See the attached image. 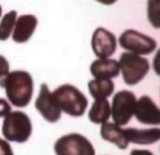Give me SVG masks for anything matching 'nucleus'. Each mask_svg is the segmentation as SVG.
Wrapping results in <instances>:
<instances>
[{
	"label": "nucleus",
	"mask_w": 160,
	"mask_h": 155,
	"mask_svg": "<svg viewBox=\"0 0 160 155\" xmlns=\"http://www.w3.org/2000/svg\"><path fill=\"white\" fill-rule=\"evenodd\" d=\"M146 15L150 25L155 29H160V0H148Z\"/></svg>",
	"instance_id": "a211bd4d"
},
{
	"label": "nucleus",
	"mask_w": 160,
	"mask_h": 155,
	"mask_svg": "<svg viewBox=\"0 0 160 155\" xmlns=\"http://www.w3.org/2000/svg\"><path fill=\"white\" fill-rule=\"evenodd\" d=\"M1 15H2V9H1V5H0V19H1Z\"/></svg>",
	"instance_id": "393cba45"
},
{
	"label": "nucleus",
	"mask_w": 160,
	"mask_h": 155,
	"mask_svg": "<svg viewBox=\"0 0 160 155\" xmlns=\"http://www.w3.org/2000/svg\"><path fill=\"white\" fill-rule=\"evenodd\" d=\"M130 155H154V154L146 149H134V150H131Z\"/></svg>",
	"instance_id": "5701e85b"
},
{
	"label": "nucleus",
	"mask_w": 160,
	"mask_h": 155,
	"mask_svg": "<svg viewBox=\"0 0 160 155\" xmlns=\"http://www.w3.org/2000/svg\"><path fill=\"white\" fill-rule=\"evenodd\" d=\"M2 136L8 141L12 142H26L32 132V124L30 118L20 110L11 111L4 118L1 125Z\"/></svg>",
	"instance_id": "7ed1b4c3"
},
{
	"label": "nucleus",
	"mask_w": 160,
	"mask_h": 155,
	"mask_svg": "<svg viewBox=\"0 0 160 155\" xmlns=\"http://www.w3.org/2000/svg\"><path fill=\"white\" fill-rule=\"evenodd\" d=\"M118 41L115 35L105 28H96L91 36V49L96 58H111L116 51Z\"/></svg>",
	"instance_id": "1a4fd4ad"
},
{
	"label": "nucleus",
	"mask_w": 160,
	"mask_h": 155,
	"mask_svg": "<svg viewBox=\"0 0 160 155\" xmlns=\"http://www.w3.org/2000/svg\"><path fill=\"white\" fill-rule=\"evenodd\" d=\"M136 96L130 90L118 91L111 102V118L115 124L125 126L135 114L136 108Z\"/></svg>",
	"instance_id": "423d86ee"
},
{
	"label": "nucleus",
	"mask_w": 160,
	"mask_h": 155,
	"mask_svg": "<svg viewBox=\"0 0 160 155\" xmlns=\"http://www.w3.org/2000/svg\"><path fill=\"white\" fill-rule=\"evenodd\" d=\"M119 45L129 51L138 55H149L156 49V40L149 35H145L138 30L128 29L119 36Z\"/></svg>",
	"instance_id": "0eeeda50"
},
{
	"label": "nucleus",
	"mask_w": 160,
	"mask_h": 155,
	"mask_svg": "<svg viewBox=\"0 0 160 155\" xmlns=\"http://www.w3.org/2000/svg\"><path fill=\"white\" fill-rule=\"evenodd\" d=\"M136 120L145 125H160V108L148 95H142L136 101L135 114Z\"/></svg>",
	"instance_id": "9d476101"
},
{
	"label": "nucleus",
	"mask_w": 160,
	"mask_h": 155,
	"mask_svg": "<svg viewBox=\"0 0 160 155\" xmlns=\"http://www.w3.org/2000/svg\"><path fill=\"white\" fill-rule=\"evenodd\" d=\"M90 74L94 79H114L120 74L119 61L111 58L100 59L98 58L90 65Z\"/></svg>",
	"instance_id": "f8f14e48"
},
{
	"label": "nucleus",
	"mask_w": 160,
	"mask_h": 155,
	"mask_svg": "<svg viewBox=\"0 0 160 155\" xmlns=\"http://www.w3.org/2000/svg\"><path fill=\"white\" fill-rule=\"evenodd\" d=\"M35 109L48 122H56L61 118V109L59 108L52 91L46 84H41L39 95L35 100Z\"/></svg>",
	"instance_id": "6e6552de"
},
{
	"label": "nucleus",
	"mask_w": 160,
	"mask_h": 155,
	"mask_svg": "<svg viewBox=\"0 0 160 155\" xmlns=\"http://www.w3.org/2000/svg\"><path fill=\"white\" fill-rule=\"evenodd\" d=\"M10 74V65L5 56L0 55V79L8 76Z\"/></svg>",
	"instance_id": "6ab92c4d"
},
{
	"label": "nucleus",
	"mask_w": 160,
	"mask_h": 155,
	"mask_svg": "<svg viewBox=\"0 0 160 155\" xmlns=\"http://www.w3.org/2000/svg\"><path fill=\"white\" fill-rule=\"evenodd\" d=\"M125 134L130 142L138 145H150L160 140V128H150V129L126 128Z\"/></svg>",
	"instance_id": "4468645a"
},
{
	"label": "nucleus",
	"mask_w": 160,
	"mask_h": 155,
	"mask_svg": "<svg viewBox=\"0 0 160 155\" xmlns=\"http://www.w3.org/2000/svg\"><path fill=\"white\" fill-rule=\"evenodd\" d=\"M16 20H18V12L15 10H10L1 18L0 20V40L1 41H6L12 35Z\"/></svg>",
	"instance_id": "f3484780"
},
{
	"label": "nucleus",
	"mask_w": 160,
	"mask_h": 155,
	"mask_svg": "<svg viewBox=\"0 0 160 155\" xmlns=\"http://www.w3.org/2000/svg\"><path fill=\"white\" fill-rule=\"evenodd\" d=\"M119 65L122 80L129 86L139 84L148 75L150 69V64L146 58L129 51L120 55Z\"/></svg>",
	"instance_id": "20e7f679"
},
{
	"label": "nucleus",
	"mask_w": 160,
	"mask_h": 155,
	"mask_svg": "<svg viewBox=\"0 0 160 155\" xmlns=\"http://www.w3.org/2000/svg\"><path fill=\"white\" fill-rule=\"evenodd\" d=\"M88 118L94 124H104L108 122L111 118V104L108 99H95L89 112Z\"/></svg>",
	"instance_id": "2eb2a0df"
},
{
	"label": "nucleus",
	"mask_w": 160,
	"mask_h": 155,
	"mask_svg": "<svg viewBox=\"0 0 160 155\" xmlns=\"http://www.w3.org/2000/svg\"><path fill=\"white\" fill-rule=\"evenodd\" d=\"M38 26V18L31 14H24L18 16L14 31H12V41L16 44H24L30 40L35 29Z\"/></svg>",
	"instance_id": "9b49d317"
},
{
	"label": "nucleus",
	"mask_w": 160,
	"mask_h": 155,
	"mask_svg": "<svg viewBox=\"0 0 160 155\" xmlns=\"http://www.w3.org/2000/svg\"><path fill=\"white\" fill-rule=\"evenodd\" d=\"M0 155H14V151L6 139L0 138Z\"/></svg>",
	"instance_id": "aec40b11"
},
{
	"label": "nucleus",
	"mask_w": 160,
	"mask_h": 155,
	"mask_svg": "<svg viewBox=\"0 0 160 155\" xmlns=\"http://www.w3.org/2000/svg\"><path fill=\"white\" fill-rule=\"evenodd\" d=\"M0 88L5 90L6 98L15 108H25L30 104L34 92V80L30 72L25 70L10 71L0 79Z\"/></svg>",
	"instance_id": "f257e3e1"
},
{
	"label": "nucleus",
	"mask_w": 160,
	"mask_h": 155,
	"mask_svg": "<svg viewBox=\"0 0 160 155\" xmlns=\"http://www.w3.org/2000/svg\"><path fill=\"white\" fill-rule=\"evenodd\" d=\"M90 95L95 99H108L112 95L115 85L112 79H92L88 82Z\"/></svg>",
	"instance_id": "dca6fc26"
},
{
	"label": "nucleus",
	"mask_w": 160,
	"mask_h": 155,
	"mask_svg": "<svg viewBox=\"0 0 160 155\" xmlns=\"http://www.w3.org/2000/svg\"><path fill=\"white\" fill-rule=\"evenodd\" d=\"M11 112V105L8 100L0 98V118H5L8 114Z\"/></svg>",
	"instance_id": "412c9836"
},
{
	"label": "nucleus",
	"mask_w": 160,
	"mask_h": 155,
	"mask_svg": "<svg viewBox=\"0 0 160 155\" xmlns=\"http://www.w3.org/2000/svg\"><path fill=\"white\" fill-rule=\"evenodd\" d=\"M56 155H95V149L89 139L78 132L66 134L54 144Z\"/></svg>",
	"instance_id": "39448f33"
},
{
	"label": "nucleus",
	"mask_w": 160,
	"mask_h": 155,
	"mask_svg": "<svg viewBox=\"0 0 160 155\" xmlns=\"http://www.w3.org/2000/svg\"><path fill=\"white\" fill-rule=\"evenodd\" d=\"M152 69L155 71L156 75L160 76V48L158 49L155 56H154V60H152Z\"/></svg>",
	"instance_id": "4be33fe9"
},
{
	"label": "nucleus",
	"mask_w": 160,
	"mask_h": 155,
	"mask_svg": "<svg viewBox=\"0 0 160 155\" xmlns=\"http://www.w3.org/2000/svg\"><path fill=\"white\" fill-rule=\"evenodd\" d=\"M52 94L59 108L66 115L80 118L85 114L88 108V99L76 86L71 84H62L58 86Z\"/></svg>",
	"instance_id": "f03ea898"
},
{
	"label": "nucleus",
	"mask_w": 160,
	"mask_h": 155,
	"mask_svg": "<svg viewBox=\"0 0 160 155\" xmlns=\"http://www.w3.org/2000/svg\"><path fill=\"white\" fill-rule=\"evenodd\" d=\"M100 135L105 141H108L110 144H114L120 150H125L129 146V142H130L128 140L126 134H125V129H122L120 125H118L115 122H109L108 121V122L101 124Z\"/></svg>",
	"instance_id": "ddd939ff"
},
{
	"label": "nucleus",
	"mask_w": 160,
	"mask_h": 155,
	"mask_svg": "<svg viewBox=\"0 0 160 155\" xmlns=\"http://www.w3.org/2000/svg\"><path fill=\"white\" fill-rule=\"evenodd\" d=\"M95 1H98V2H100V4H102V5H112V4H115L118 0H95Z\"/></svg>",
	"instance_id": "b1692460"
}]
</instances>
